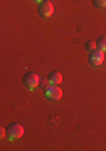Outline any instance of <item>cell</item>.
<instances>
[{
	"label": "cell",
	"instance_id": "cell-1",
	"mask_svg": "<svg viewBox=\"0 0 106 151\" xmlns=\"http://www.w3.org/2000/svg\"><path fill=\"white\" fill-rule=\"evenodd\" d=\"M22 134H24V126L19 123H12L7 128V138L10 141H17L19 138H22Z\"/></svg>",
	"mask_w": 106,
	"mask_h": 151
},
{
	"label": "cell",
	"instance_id": "cell-2",
	"mask_svg": "<svg viewBox=\"0 0 106 151\" xmlns=\"http://www.w3.org/2000/svg\"><path fill=\"white\" fill-rule=\"evenodd\" d=\"M24 86L27 87V89H36V87L41 84V76L39 74H36V72H29V74H25L24 76Z\"/></svg>",
	"mask_w": 106,
	"mask_h": 151
},
{
	"label": "cell",
	"instance_id": "cell-3",
	"mask_svg": "<svg viewBox=\"0 0 106 151\" xmlns=\"http://www.w3.org/2000/svg\"><path fill=\"white\" fill-rule=\"evenodd\" d=\"M46 97L47 99H52V101H57V99H61L62 97V89L59 87V84H49L47 87H46Z\"/></svg>",
	"mask_w": 106,
	"mask_h": 151
},
{
	"label": "cell",
	"instance_id": "cell-4",
	"mask_svg": "<svg viewBox=\"0 0 106 151\" xmlns=\"http://www.w3.org/2000/svg\"><path fill=\"white\" fill-rule=\"evenodd\" d=\"M88 60H89L91 65H101V64H103V60H105V52H103V50H99V49L91 50Z\"/></svg>",
	"mask_w": 106,
	"mask_h": 151
},
{
	"label": "cell",
	"instance_id": "cell-5",
	"mask_svg": "<svg viewBox=\"0 0 106 151\" xmlns=\"http://www.w3.org/2000/svg\"><path fill=\"white\" fill-rule=\"evenodd\" d=\"M39 12H41V15H42V17H51L54 14V5L51 4V2H42Z\"/></svg>",
	"mask_w": 106,
	"mask_h": 151
},
{
	"label": "cell",
	"instance_id": "cell-6",
	"mask_svg": "<svg viewBox=\"0 0 106 151\" xmlns=\"http://www.w3.org/2000/svg\"><path fill=\"white\" fill-rule=\"evenodd\" d=\"M47 82L49 84H61V82H62V74H61L59 70H52V72L47 76Z\"/></svg>",
	"mask_w": 106,
	"mask_h": 151
},
{
	"label": "cell",
	"instance_id": "cell-7",
	"mask_svg": "<svg viewBox=\"0 0 106 151\" xmlns=\"http://www.w3.org/2000/svg\"><path fill=\"white\" fill-rule=\"evenodd\" d=\"M96 44H98V49H99V50L106 52V35H105V37H99Z\"/></svg>",
	"mask_w": 106,
	"mask_h": 151
},
{
	"label": "cell",
	"instance_id": "cell-8",
	"mask_svg": "<svg viewBox=\"0 0 106 151\" xmlns=\"http://www.w3.org/2000/svg\"><path fill=\"white\" fill-rule=\"evenodd\" d=\"M86 49H88V50H96V49H98V44L96 42H93V40H89V42H86Z\"/></svg>",
	"mask_w": 106,
	"mask_h": 151
},
{
	"label": "cell",
	"instance_id": "cell-9",
	"mask_svg": "<svg viewBox=\"0 0 106 151\" xmlns=\"http://www.w3.org/2000/svg\"><path fill=\"white\" fill-rule=\"evenodd\" d=\"M93 2H94V5L99 7V9H105L106 7V0H93Z\"/></svg>",
	"mask_w": 106,
	"mask_h": 151
},
{
	"label": "cell",
	"instance_id": "cell-10",
	"mask_svg": "<svg viewBox=\"0 0 106 151\" xmlns=\"http://www.w3.org/2000/svg\"><path fill=\"white\" fill-rule=\"evenodd\" d=\"M34 2H36V4H42L44 0H34Z\"/></svg>",
	"mask_w": 106,
	"mask_h": 151
}]
</instances>
